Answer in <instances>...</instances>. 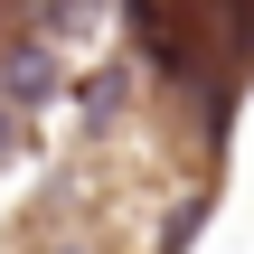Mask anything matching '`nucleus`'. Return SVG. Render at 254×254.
<instances>
[{"label": "nucleus", "instance_id": "obj_1", "mask_svg": "<svg viewBox=\"0 0 254 254\" xmlns=\"http://www.w3.org/2000/svg\"><path fill=\"white\" fill-rule=\"evenodd\" d=\"M47 85H57V57H47V47H9V57H0V104H9V113H28Z\"/></svg>", "mask_w": 254, "mask_h": 254}, {"label": "nucleus", "instance_id": "obj_4", "mask_svg": "<svg viewBox=\"0 0 254 254\" xmlns=\"http://www.w3.org/2000/svg\"><path fill=\"white\" fill-rule=\"evenodd\" d=\"M9 151H19V123H9V104H0V160H9Z\"/></svg>", "mask_w": 254, "mask_h": 254}, {"label": "nucleus", "instance_id": "obj_3", "mask_svg": "<svg viewBox=\"0 0 254 254\" xmlns=\"http://www.w3.org/2000/svg\"><path fill=\"white\" fill-rule=\"evenodd\" d=\"M94 19H104V0H57L47 9V38H85Z\"/></svg>", "mask_w": 254, "mask_h": 254}, {"label": "nucleus", "instance_id": "obj_2", "mask_svg": "<svg viewBox=\"0 0 254 254\" xmlns=\"http://www.w3.org/2000/svg\"><path fill=\"white\" fill-rule=\"evenodd\" d=\"M123 94H132V66H104V75H85V85H75L85 123H113V113H123Z\"/></svg>", "mask_w": 254, "mask_h": 254}]
</instances>
